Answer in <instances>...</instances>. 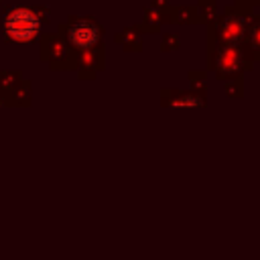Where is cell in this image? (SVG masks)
Wrapping results in <instances>:
<instances>
[{"label": "cell", "mask_w": 260, "mask_h": 260, "mask_svg": "<svg viewBox=\"0 0 260 260\" xmlns=\"http://www.w3.org/2000/svg\"><path fill=\"white\" fill-rule=\"evenodd\" d=\"M39 30V18L28 8H14L4 18V32L14 41H30Z\"/></svg>", "instance_id": "cell-1"}, {"label": "cell", "mask_w": 260, "mask_h": 260, "mask_svg": "<svg viewBox=\"0 0 260 260\" xmlns=\"http://www.w3.org/2000/svg\"><path fill=\"white\" fill-rule=\"evenodd\" d=\"M69 41L75 45V47H91L95 41H98V26L93 22H87V20H79L75 22L71 28H69Z\"/></svg>", "instance_id": "cell-2"}]
</instances>
